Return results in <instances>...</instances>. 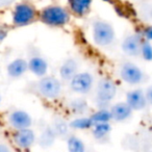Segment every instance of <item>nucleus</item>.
<instances>
[{
    "instance_id": "nucleus-16",
    "label": "nucleus",
    "mask_w": 152,
    "mask_h": 152,
    "mask_svg": "<svg viewBox=\"0 0 152 152\" xmlns=\"http://www.w3.org/2000/svg\"><path fill=\"white\" fill-rule=\"evenodd\" d=\"M112 120L116 122H123L129 119L132 115V110L126 102H118L110 107Z\"/></svg>"
},
{
    "instance_id": "nucleus-20",
    "label": "nucleus",
    "mask_w": 152,
    "mask_h": 152,
    "mask_svg": "<svg viewBox=\"0 0 152 152\" xmlns=\"http://www.w3.org/2000/svg\"><path fill=\"white\" fill-rule=\"evenodd\" d=\"M68 152H86V144L79 137L70 134L67 137Z\"/></svg>"
},
{
    "instance_id": "nucleus-28",
    "label": "nucleus",
    "mask_w": 152,
    "mask_h": 152,
    "mask_svg": "<svg viewBox=\"0 0 152 152\" xmlns=\"http://www.w3.org/2000/svg\"><path fill=\"white\" fill-rule=\"evenodd\" d=\"M145 95H146V99H147L148 103L152 104V86L148 88Z\"/></svg>"
},
{
    "instance_id": "nucleus-11",
    "label": "nucleus",
    "mask_w": 152,
    "mask_h": 152,
    "mask_svg": "<svg viewBox=\"0 0 152 152\" xmlns=\"http://www.w3.org/2000/svg\"><path fill=\"white\" fill-rule=\"evenodd\" d=\"M28 69L34 76L41 78L43 76H46L48 73L49 64L45 57L40 54L31 55L28 58Z\"/></svg>"
},
{
    "instance_id": "nucleus-5",
    "label": "nucleus",
    "mask_w": 152,
    "mask_h": 152,
    "mask_svg": "<svg viewBox=\"0 0 152 152\" xmlns=\"http://www.w3.org/2000/svg\"><path fill=\"white\" fill-rule=\"evenodd\" d=\"M117 95V85L107 77L101 78L96 85L95 101L99 108L106 107Z\"/></svg>"
},
{
    "instance_id": "nucleus-23",
    "label": "nucleus",
    "mask_w": 152,
    "mask_h": 152,
    "mask_svg": "<svg viewBox=\"0 0 152 152\" xmlns=\"http://www.w3.org/2000/svg\"><path fill=\"white\" fill-rule=\"evenodd\" d=\"M52 127L54 129L55 133L57 134V137L68 135V132H69V129H70L69 123H67L63 119H55Z\"/></svg>"
},
{
    "instance_id": "nucleus-24",
    "label": "nucleus",
    "mask_w": 152,
    "mask_h": 152,
    "mask_svg": "<svg viewBox=\"0 0 152 152\" xmlns=\"http://www.w3.org/2000/svg\"><path fill=\"white\" fill-rule=\"evenodd\" d=\"M141 54L146 61H152V46L148 41H145V42H143V44H142Z\"/></svg>"
},
{
    "instance_id": "nucleus-26",
    "label": "nucleus",
    "mask_w": 152,
    "mask_h": 152,
    "mask_svg": "<svg viewBox=\"0 0 152 152\" xmlns=\"http://www.w3.org/2000/svg\"><path fill=\"white\" fill-rule=\"evenodd\" d=\"M16 1L17 0H0V11L7 9V7H10L13 4H16L17 3Z\"/></svg>"
},
{
    "instance_id": "nucleus-27",
    "label": "nucleus",
    "mask_w": 152,
    "mask_h": 152,
    "mask_svg": "<svg viewBox=\"0 0 152 152\" xmlns=\"http://www.w3.org/2000/svg\"><path fill=\"white\" fill-rule=\"evenodd\" d=\"M143 36L145 37L147 40L152 41V26H147V27L143 30Z\"/></svg>"
},
{
    "instance_id": "nucleus-8",
    "label": "nucleus",
    "mask_w": 152,
    "mask_h": 152,
    "mask_svg": "<svg viewBox=\"0 0 152 152\" xmlns=\"http://www.w3.org/2000/svg\"><path fill=\"white\" fill-rule=\"evenodd\" d=\"M38 141L37 134L31 128L15 130L12 134V142L17 148L21 150H28Z\"/></svg>"
},
{
    "instance_id": "nucleus-1",
    "label": "nucleus",
    "mask_w": 152,
    "mask_h": 152,
    "mask_svg": "<svg viewBox=\"0 0 152 152\" xmlns=\"http://www.w3.org/2000/svg\"><path fill=\"white\" fill-rule=\"evenodd\" d=\"M71 17L68 7L59 4H50L39 11L38 21L48 27L59 28L69 24Z\"/></svg>"
},
{
    "instance_id": "nucleus-17",
    "label": "nucleus",
    "mask_w": 152,
    "mask_h": 152,
    "mask_svg": "<svg viewBox=\"0 0 152 152\" xmlns=\"http://www.w3.org/2000/svg\"><path fill=\"white\" fill-rule=\"evenodd\" d=\"M57 134L55 133L52 126H47L40 133L38 137V143L42 148H49L54 144L55 140L57 139Z\"/></svg>"
},
{
    "instance_id": "nucleus-18",
    "label": "nucleus",
    "mask_w": 152,
    "mask_h": 152,
    "mask_svg": "<svg viewBox=\"0 0 152 152\" xmlns=\"http://www.w3.org/2000/svg\"><path fill=\"white\" fill-rule=\"evenodd\" d=\"M69 108L72 112V114L76 116H83L89 110V103L88 101L83 97H77L74 99L70 100L69 102Z\"/></svg>"
},
{
    "instance_id": "nucleus-25",
    "label": "nucleus",
    "mask_w": 152,
    "mask_h": 152,
    "mask_svg": "<svg viewBox=\"0 0 152 152\" xmlns=\"http://www.w3.org/2000/svg\"><path fill=\"white\" fill-rule=\"evenodd\" d=\"M7 36H9V28L3 25H0V44L4 42Z\"/></svg>"
},
{
    "instance_id": "nucleus-4",
    "label": "nucleus",
    "mask_w": 152,
    "mask_h": 152,
    "mask_svg": "<svg viewBox=\"0 0 152 152\" xmlns=\"http://www.w3.org/2000/svg\"><path fill=\"white\" fill-rule=\"evenodd\" d=\"M37 92L47 100H56L63 93V83L54 76H43L37 83Z\"/></svg>"
},
{
    "instance_id": "nucleus-31",
    "label": "nucleus",
    "mask_w": 152,
    "mask_h": 152,
    "mask_svg": "<svg viewBox=\"0 0 152 152\" xmlns=\"http://www.w3.org/2000/svg\"><path fill=\"white\" fill-rule=\"evenodd\" d=\"M151 130H152V127H151Z\"/></svg>"
},
{
    "instance_id": "nucleus-2",
    "label": "nucleus",
    "mask_w": 152,
    "mask_h": 152,
    "mask_svg": "<svg viewBox=\"0 0 152 152\" xmlns=\"http://www.w3.org/2000/svg\"><path fill=\"white\" fill-rule=\"evenodd\" d=\"M39 11L32 3L20 1L14 5L12 12V23L15 27H25L38 20Z\"/></svg>"
},
{
    "instance_id": "nucleus-3",
    "label": "nucleus",
    "mask_w": 152,
    "mask_h": 152,
    "mask_svg": "<svg viewBox=\"0 0 152 152\" xmlns=\"http://www.w3.org/2000/svg\"><path fill=\"white\" fill-rule=\"evenodd\" d=\"M92 38L97 46L107 47L114 43L116 32L110 22L103 19H95L92 22Z\"/></svg>"
},
{
    "instance_id": "nucleus-9",
    "label": "nucleus",
    "mask_w": 152,
    "mask_h": 152,
    "mask_svg": "<svg viewBox=\"0 0 152 152\" xmlns=\"http://www.w3.org/2000/svg\"><path fill=\"white\" fill-rule=\"evenodd\" d=\"M120 77L124 83L130 86H135L143 81L144 74L142 70L133 63H124L120 68Z\"/></svg>"
},
{
    "instance_id": "nucleus-29",
    "label": "nucleus",
    "mask_w": 152,
    "mask_h": 152,
    "mask_svg": "<svg viewBox=\"0 0 152 152\" xmlns=\"http://www.w3.org/2000/svg\"><path fill=\"white\" fill-rule=\"evenodd\" d=\"M0 152H12V148L5 143H0Z\"/></svg>"
},
{
    "instance_id": "nucleus-7",
    "label": "nucleus",
    "mask_w": 152,
    "mask_h": 152,
    "mask_svg": "<svg viewBox=\"0 0 152 152\" xmlns=\"http://www.w3.org/2000/svg\"><path fill=\"white\" fill-rule=\"evenodd\" d=\"M32 122V117L24 110L16 108L7 115V123L14 131L31 128Z\"/></svg>"
},
{
    "instance_id": "nucleus-19",
    "label": "nucleus",
    "mask_w": 152,
    "mask_h": 152,
    "mask_svg": "<svg viewBox=\"0 0 152 152\" xmlns=\"http://www.w3.org/2000/svg\"><path fill=\"white\" fill-rule=\"evenodd\" d=\"M93 122H92L90 117L86 116H79L74 118L71 122L69 123L70 129H74V130H91L93 127Z\"/></svg>"
},
{
    "instance_id": "nucleus-22",
    "label": "nucleus",
    "mask_w": 152,
    "mask_h": 152,
    "mask_svg": "<svg viewBox=\"0 0 152 152\" xmlns=\"http://www.w3.org/2000/svg\"><path fill=\"white\" fill-rule=\"evenodd\" d=\"M93 124H98V123H110L112 120V114L110 110L106 107H101L99 110H95L93 114L90 116Z\"/></svg>"
},
{
    "instance_id": "nucleus-14",
    "label": "nucleus",
    "mask_w": 152,
    "mask_h": 152,
    "mask_svg": "<svg viewBox=\"0 0 152 152\" xmlns=\"http://www.w3.org/2000/svg\"><path fill=\"white\" fill-rule=\"evenodd\" d=\"M27 71H29L28 61L25 58H22V57H17V58L13 59L7 66V76L13 79L21 78L24 74H26Z\"/></svg>"
},
{
    "instance_id": "nucleus-13",
    "label": "nucleus",
    "mask_w": 152,
    "mask_h": 152,
    "mask_svg": "<svg viewBox=\"0 0 152 152\" xmlns=\"http://www.w3.org/2000/svg\"><path fill=\"white\" fill-rule=\"evenodd\" d=\"M142 44H143V41L140 34H130L123 40L122 50L125 54L129 56H137L139 54H141Z\"/></svg>"
},
{
    "instance_id": "nucleus-6",
    "label": "nucleus",
    "mask_w": 152,
    "mask_h": 152,
    "mask_svg": "<svg viewBox=\"0 0 152 152\" xmlns=\"http://www.w3.org/2000/svg\"><path fill=\"white\" fill-rule=\"evenodd\" d=\"M94 86H95L94 75L88 71L78 72L69 81L70 90L77 95H87L93 90Z\"/></svg>"
},
{
    "instance_id": "nucleus-15",
    "label": "nucleus",
    "mask_w": 152,
    "mask_h": 152,
    "mask_svg": "<svg viewBox=\"0 0 152 152\" xmlns=\"http://www.w3.org/2000/svg\"><path fill=\"white\" fill-rule=\"evenodd\" d=\"M126 103L130 106L132 110H142L146 107L148 101L142 90H133L127 93Z\"/></svg>"
},
{
    "instance_id": "nucleus-12",
    "label": "nucleus",
    "mask_w": 152,
    "mask_h": 152,
    "mask_svg": "<svg viewBox=\"0 0 152 152\" xmlns=\"http://www.w3.org/2000/svg\"><path fill=\"white\" fill-rule=\"evenodd\" d=\"M79 72V64L76 58L70 57L67 58L61 63L59 66L58 74L59 78L63 81H68L69 83L74 76Z\"/></svg>"
},
{
    "instance_id": "nucleus-21",
    "label": "nucleus",
    "mask_w": 152,
    "mask_h": 152,
    "mask_svg": "<svg viewBox=\"0 0 152 152\" xmlns=\"http://www.w3.org/2000/svg\"><path fill=\"white\" fill-rule=\"evenodd\" d=\"M110 130H112V126L110 123H98V124H94L91 128L93 137L97 141L105 139L110 134Z\"/></svg>"
},
{
    "instance_id": "nucleus-30",
    "label": "nucleus",
    "mask_w": 152,
    "mask_h": 152,
    "mask_svg": "<svg viewBox=\"0 0 152 152\" xmlns=\"http://www.w3.org/2000/svg\"><path fill=\"white\" fill-rule=\"evenodd\" d=\"M1 101H2V97H1V95H0V104H1Z\"/></svg>"
},
{
    "instance_id": "nucleus-10",
    "label": "nucleus",
    "mask_w": 152,
    "mask_h": 152,
    "mask_svg": "<svg viewBox=\"0 0 152 152\" xmlns=\"http://www.w3.org/2000/svg\"><path fill=\"white\" fill-rule=\"evenodd\" d=\"M67 5L72 16L76 18H83L91 12L93 0H67Z\"/></svg>"
}]
</instances>
